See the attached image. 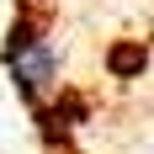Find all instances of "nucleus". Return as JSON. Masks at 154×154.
<instances>
[{"instance_id":"f257e3e1","label":"nucleus","mask_w":154,"mask_h":154,"mask_svg":"<svg viewBox=\"0 0 154 154\" xmlns=\"http://www.w3.org/2000/svg\"><path fill=\"white\" fill-rule=\"evenodd\" d=\"M5 69H11L16 91L27 96L32 106H43L59 96V53L48 43L43 21H32V16H16L11 32H5Z\"/></svg>"},{"instance_id":"f03ea898","label":"nucleus","mask_w":154,"mask_h":154,"mask_svg":"<svg viewBox=\"0 0 154 154\" xmlns=\"http://www.w3.org/2000/svg\"><path fill=\"white\" fill-rule=\"evenodd\" d=\"M133 64H143L138 48H117V53H112V69H117V75H122V69H133Z\"/></svg>"}]
</instances>
